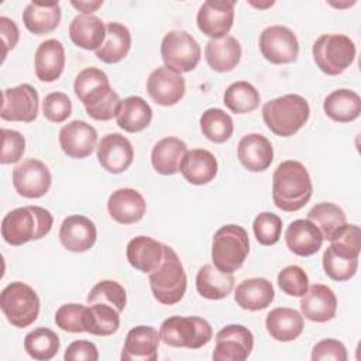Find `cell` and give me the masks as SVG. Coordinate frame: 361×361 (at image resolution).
Returning <instances> with one entry per match:
<instances>
[{
	"label": "cell",
	"mask_w": 361,
	"mask_h": 361,
	"mask_svg": "<svg viewBox=\"0 0 361 361\" xmlns=\"http://www.w3.org/2000/svg\"><path fill=\"white\" fill-rule=\"evenodd\" d=\"M204 58L213 71L230 72L241 59V45L233 35L210 39L204 47Z\"/></svg>",
	"instance_id": "cell-30"
},
{
	"label": "cell",
	"mask_w": 361,
	"mask_h": 361,
	"mask_svg": "<svg viewBox=\"0 0 361 361\" xmlns=\"http://www.w3.org/2000/svg\"><path fill=\"white\" fill-rule=\"evenodd\" d=\"M234 4L228 0L204 1L196 16L199 30L212 39L226 37L233 27Z\"/></svg>",
	"instance_id": "cell-15"
},
{
	"label": "cell",
	"mask_w": 361,
	"mask_h": 361,
	"mask_svg": "<svg viewBox=\"0 0 361 361\" xmlns=\"http://www.w3.org/2000/svg\"><path fill=\"white\" fill-rule=\"evenodd\" d=\"M126 255L133 268L149 274L162 262L164 244L147 235H137L128 241Z\"/></svg>",
	"instance_id": "cell-25"
},
{
	"label": "cell",
	"mask_w": 361,
	"mask_h": 361,
	"mask_svg": "<svg viewBox=\"0 0 361 361\" xmlns=\"http://www.w3.org/2000/svg\"><path fill=\"white\" fill-rule=\"evenodd\" d=\"M199 124L203 135L214 144L226 142L234 131L231 116L221 109H207L203 111Z\"/></svg>",
	"instance_id": "cell-42"
},
{
	"label": "cell",
	"mask_w": 361,
	"mask_h": 361,
	"mask_svg": "<svg viewBox=\"0 0 361 361\" xmlns=\"http://www.w3.org/2000/svg\"><path fill=\"white\" fill-rule=\"evenodd\" d=\"M317 68L330 76L343 73L355 59V45L344 34H323L312 47Z\"/></svg>",
	"instance_id": "cell-8"
},
{
	"label": "cell",
	"mask_w": 361,
	"mask_h": 361,
	"mask_svg": "<svg viewBox=\"0 0 361 361\" xmlns=\"http://www.w3.org/2000/svg\"><path fill=\"white\" fill-rule=\"evenodd\" d=\"M323 110L327 117L337 123H350L361 113V99L350 89H337L326 96Z\"/></svg>",
	"instance_id": "cell-35"
},
{
	"label": "cell",
	"mask_w": 361,
	"mask_h": 361,
	"mask_svg": "<svg viewBox=\"0 0 361 361\" xmlns=\"http://www.w3.org/2000/svg\"><path fill=\"white\" fill-rule=\"evenodd\" d=\"M275 298L272 283L265 278H250L244 279L237 285L234 300L235 303L250 312L267 309Z\"/></svg>",
	"instance_id": "cell-28"
},
{
	"label": "cell",
	"mask_w": 361,
	"mask_h": 361,
	"mask_svg": "<svg viewBox=\"0 0 361 361\" xmlns=\"http://www.w3.org/2000/svg\"><path fill=\"white\" fill-rule=\"evenodd\" d=\"M252 231L261 245H274L281 238L282 220L275 213L262 212L254 219Z\"/></svg>",
	"instance_id": "cell-45"
},
{
	"label": "cell",
	"mask_w": 361,
	"mask_h": 361,
	"mask_svg": "<svg viewBox=\"0 0 361 361\" xmlns=\"http://www.w3.org/2000/svg\"><path fill=\"white\" fill-rule=\"evenodd\" d=\"M179 171L189 183L206 185L217 175V159L210 151L195 148L185 154Z\"/></svg>",
	"instance_id": "cell-27"
},
{
	"label": "cell",
	"mask_w": 361,
	"mask_h": 361,
	"mask_svg": "<svg viewBox=\"0 0 361 361\" xmlns=\"http://www.w3.org/2000/svg\"><path fill=\"white\" fill-rule=\"evenodd\" d=\"M73 90L90 118L107 121L117 116L121 100L102 69L90 66L80 71L75 79Z\"/></svg>",
	"instance_id": "cell-1"
},
{
	"label": "cell",
	"mask_w": 361,
	"mask_h": 361,
	"mask_svg": "<svg viewBox=\"0 0 361 361\" xmlns=\"http://www.w3.org/2000/svg\"><path fill=\"white\" fill-rule=\"evenodd\" d=\"M154 298L162 305L180 302L186 292V274L173 248L164 244V258L161 265L148 274Z\"/></svg>",
	"instance_id": "cell-5"
},
{
	"label": "cell",
	"mask_w": 361,
	"mask_h": 361,
	"mask_svg": "<svg viewBox=\"0 0 361 361\" xmlns=\"http://www.w3.org/2000/svg\"><path fill=\"white\" fill-rule=\"evenodd\" d=\"M97 238L94 223L86 216L72 214L63 219L59 227L61 244L72 252H85L90 250Z\"/></svg>",
	"instance_id": "cell-19"
},
{
	"label": "cell",
	"mask_w": 361,
	"mask_h": 361,
	"mask_svg": "<svg viewBox=\"0 0 361 361\" xmlns=\"http://www.w3.org/2000/svg\"><path fill=\"white\" fill-rule=\"evenodd\" d=\"M302 314L316 323H326L334 319L337 312V298L334 292L322 283H314L307 288L300 299Z\"/></svg>",
	"instance_id": "cell-22"
},
{
	"label": "cell",
	"mask_w": 361,
	"mask_h": 361,
	"mask_svg": "<svg viewBox=\"0 0 361 361\" xmlns=\"http://www.w3.org/2000/svg\"><path fill=\"white\" fill-rule=\"evenodd\" d=\"M71 4L78 8L79 11H82L86 16H92L93 11H96L99 7H102L103 1L97 0V1H71Z\"/></svg>",
	"instance_id": "cell-54"
},
{
	"label": "cell",
	"mask_w": 361,
	"mask_h": 361,
	"mask_svg": "<svg viewBox=\"0 0 361 361\" xmlns=\"http://www.w3.org/2000/svg\"><path fill=\"white\" fill-rule=\"evenodd\" d=\"M323 269L326 275L337 282L351 279L358 268V257H351L334 250L331 245L323 252Z\"/></svg>",
	"instance_id": "cell-43"
},
{
	"label": "cell",
	"mask_w": 361,
	"mask_h": 361,
	"mask_svg": "<svg viewBox=\"0 0 361 361\" xmlns=\"http://www.w3.org/2000/svg\"><path fill=\"white\" fill-rule=\"evenodd\" d=\"M313 185L306 166L295 159L283 161L272 175V199L283 212L300 210L312 197Z\"/></svg>",
	"instance_id": "cell-2"
},
{
	"label": "cell",
	"mask_w": 361,
	"mask_h": 361,
	"mask_svg": "<svg viewBox=\"0 0 361 361\" xmlns=\"http://www.w3.org/2000/svg\"><path fill=\"white\" fill-rule=\"evenodd\" d=\"M323 240L320 230L309 219L293 220L285 231V243L288 248L299 257H310L316 254L322 248Z\"/></svg>",
	"instance_id": "cell-24"
},
{
	"label": "cell",
	"mask_w": 361,
	"mask_h": 361,
	"mask_svg": "<svg viewBox=\"0 0 361 361\" xmlns=\"http://www.w3.org/2000/svg\"><path fill=\"white\" fill-rule=\"evenodd\" d=\"M310 107L300 94H285L262 106V118L267 127L279 137L296 134L309 120Z\"/></svg>",
	"instance_id": "cell-4"
},
{
	"label": "cell",
	"mask_w": 361,
	"mask_h": 361,
	"mask_svg": "<svg viewBox=\"0 0 361 361\" xmlns=\"http://www.w3.org/2000/svg\"><path fill=\"white\" fill-rule=\"evenodd\" d=\"M200 45L183 30H173L165 34L161 42V56L166 68L188 73L193 71L200 61Z\"/></svg>",
	"instance_id": "cell-10"
},
{
	"label": "cell",
	"mask_w": 361,
	"mask_h": 361,
	"mask_svg": "<svg viewBox=\"0 0 361 361\" xmlns=\"http://www.w3.org/2000/svg\"><path fill=\"white\" fill-rule=\"evenodd\" d=\"M251 6L257 7V8H267V7H271L274 6V1H267V3H255V1H250Z\"/></svg>",
	"instance_id": "cell-55"
},
{
	"label": "cell",
	"mask_w": 361,
	"mask_h": 361,
	"mask_svg": "<svg viewBox=\"0 0 361 361\" xmlns=\"http://www.w3.org/2000/svg\"><path fill=\"white\" fill-rule=\"evenodd\" d=\"M59 21L61 6L58 1H31L23 11V23L25 28L35 35H44L54 31L59 25Z\"/></svg>",
	"instance_id": "cell-33"
},
{
	"label": "cell",
	"mask_w": 361,
	"mask_h": 361,
	"mask_svg": "<svg viewBox=\"0 0 361 361\" xmlns=\"http://www.w3.org/2000/svg\"><path fill=\"white\" fill-rule=\"evenodd\" d=\"M63 358L66 361H97L99 351L92 341L76 340L66 347Z\"/></svg>",
	"instance_id": "cell-52"
},
{
	"label": "cell",
	"mask_w": 361,
	"mask_h": 361,
	"mask_svg": "<svg viewBox=\"0 0 361 361\" xmlns=\"http://www.w3.org/2000/svg\"><path fill=\"white\" fill-rule=\"evenodd\" d=\"M258 45L262 56L275 65L292 63L299 55V41L285 25L267 27L259 35Z\"/></svg>",
	"instance_id": "cell-11"
},
{
	"label": "cell",
	"mask_w": 361,
	"mask_h": 361,
	"mask_svg": "<svg viewBox=\"0 0 361 361\" xmlns=\"http://www.w3.org/2000/svg\"><path fill=\"white\" fill-rule=\"evenodd\" d=\"M54 224L49 210L41 206H24L8 212L1 220V237L10 245H23L45 237Z\"/></svg>",
	"instance_id": "cell-3"
},
{
	"label": "cell",
	"mask_w": 361,
	"mask_h": 361,
	"mask_svg": "<svg viewBox=\"0 0 361 361\" xmlns=\"http://www.w3.org/2000/svg\"><path fill=\"white\" fill-rule=\"evenodd\" d=\"M159 331L151 326L133 327L124 341L123 361H155L158 358Z\"/></svg>",
	"instance_id": "cell-20"
},
{
	"label": "cell",
	"mask_w": 361,
	"mask_h": 361,
	"mask_svg": "<svg viewBox=\"0 0 361 361\" xmlns=\"http://www.w3.org/2000/svg\"><path fill=\"white\" fill-rule=\"evenodd\" d=\"M59 145L69 158L83 159L97 147V131L83 120H72L61 128Z\"/></svg>",
	"instance_id": "cell-17"
},
{
	"label": "cell",
	"mask_w": 361,
	"mask_h": 361,
	"mask_svg": "<svg viewBox=\"0 0 361 361\" xmlns=\"http://www.w3.org/2000/svg\"><path fill=\"white\" fill-rule=\"evenodd\" d=\"M35 75L41 82H55L65 68V48L58 39L42 41L34 58Z\"/></svg>",
	"instance_id": "cell-26"
},
{
	"label": "cell",
	"mask_w": 361,
	"mask_h": 361,
	"mask_svg": "<svg viewBox=\"0 0 361 361\" xmlns=\"http://www.w3.org/2000/svg\"><path fill=\"white\" fill-rule=\"evenodd\" d=\"M25 151V138L16 130L1 128V164H16Z\"/></svg>",
	"instance_id": "cell-50"
},
{
	"label": "cell",
	"mask_w": 361,
	"mask_h": 361,
	"mask_svg": "<svg viewBox=\"0 0 361 361\" xmlns=\"http://www.w3.org/2000/svg\"><path fill=\"white\" fill-rule=\"evenodd\" d=\"M151 118V106L140 96H128L121 100L118 113L116 116V123L127 133H138L149 126Z\"/></svg>",
	"instance_id": "cell-36"
},
{
	"label": "cell",
	"mask_w": 361,
	"mask_h": 361,
	"mask_svg": "<svg viewBox=\"0 0 361 361\" xmlns=\"http://www.w3.org/2000/svg\"><path fill=\"white\" fill-rule=\"evenodd\" d=\"M89 305L106 303L113 306L118 313H121L127 303L126 289L116 281L104 279L97 282L89 292L86 298Z\"/></svg>",
	"instance_id": "cell-44"
},
{
	"label": "cell",
	"mask_w": 361,
	"mask_h": 361,
	"mask_svg": "<svg viewBox=\"0 0 361 361\" xmlns=\"http://www.w3.org/2000/svg\"><path fill=\"white\" fill-rule=\"evenodd\" d=\"M347 350L345 345L334 338H324L319 341L312 350V360L313 361H323V360H334V361H347Z\"/></svg>",
	"instance_id": "cell-51"
},
{
	"label": "cell",
	"mask_w": 361,
	"mask_h": 361,
	"mask_svg": "<svg viewBox=\"0 0 361 361\" xmlns=\"http://www.w3.org/2000/svg\"><path fill=\"white\" fill-rule=\"evenodd\" d=\"M278 285L283 293L302 298L309 288V278L299 265H288L279 271Z\"/></svg>",
	"instance_id": "cell-46"
},
{
	"label": "cell",
	"mask_w": 361,
	"mask_h": 361,
	"mask_svg": "<svg viewBox=\"0 0 361 361\" xmlns=\"http://www.w3.org/2000/svg\"><path fill=\"white\" fill-rule=\"evenodd\" d=\"M186 152L188 147L180 138L165 137L152 147L151 164L161 175H175L179 172Z\"/></svg>",
	"instance_id": "cell-32"
},
{
	"label": "cell",
	"mask_w": 361,
	"mask_h": 361,
	"mask_svg": "<svg viewBox=\"0 0 361 361\" xmlns=\"http://www.w3.org/2000/svg\"><path fill=\"white\" fill-rule=\"evenodd\" d=\"M330 245L351 257H358L361 251V231L355 224H344L330 240Z\"/></svg>",
	"instance_id": "cell-48"
},
{
	"label": "cell",
	"mask_w": 361,
	"mask_h": 361,
	"mask_svg": "<svg viewBox=\"0 0 361 361\" xmlns=\"http://www.w3.org/2000/svg\"><path fill=\"white\" fill-rule=\"evenodd\" d=\"M254 347V336L243 324H228L216 334L214 361H244Z\"/></svg>",
	"instance_id": "cell-14"
},
{
	"label": "cell",
	"mask_w": 361,
	"mask_h": 361,
	"mask_svg": "<svg viewBox=\"0 0 361 361\" xmlns=\"http://www.w3.org/2000/svg\"><path fill=\"white\" fill-rule=\"evenodd\" d=\"M186 83L180 73L159 66L154 69L147 79V92L159 106H173L185 96Z\"/></svg>",
	"instance_id": "cell-16"
},
{
	"label": "cell",
	"mask_w": 361,
	"mask_h": 361,
	"mask_svg": "<svg viewBox=\"0 0 361 361\" xmlns=\"http://www.w3.org/2000/svg\"><path fill=\"white\" fill-rule=\"evenodd\" d=\"M250 252V240L244 227L226 224L213 235L212 261L213 265L224 274H233L240 269Z\"/></svg>",
	"instance_id": "cell-6"
},
{
	"label": "cell",
	"mask_w": 361,
	"mask_h": 361,
	"mask_svg": "<svg viewBox=\"0 0 361 361\" xmlns=\"http://www.w3.org/2000/svg\"><path fill=\"white\" fill-rule=\"evenodd\" d=\"M237 157L247 171L262 172L268 169L274 161V148L267 137L252 133L240 140Z\"/></svg>",
	"instance_id": "cell-23"
},
{
	"label": "cell",
	"mask_w": 361,
	"mask_h": 361,
	"mask_svg": "<svg viewBox=\"0 0 361 361\" xmlns=\"http://www.w3.org/2000/svg\"><path fill=\"white\" fill-rule=\"evenodd\" d=\"M159 337L171 347L196 350L212 340L213 330L210 323L202 317L171 316L162 322Z\"/></svg>",
	"instance_id": "cell-7"
},
{
	"label": "cell",
	"mask_w": 361,
	"mask_h": 361,
	"mask_svg": "<svg viewBox=\"0 0 361 361\" xmlns=\"http://www.w3.org/2000/svg\"><path fill=\"white\" fill-rule=\"evenodd\" d=\"M307 219L317 226L324 240H330L344 224H347L344 210L330 202H322L313 206L307 213Z\"/></svg>",
	"instance_id": "cell-40"
},
{
	"label": "cell",
	"mask_w": 361,
	"mask_h": 361,
	"mask_svg": "<svg viewBox=\"0 0 361 361\" xmlns=\"http://www.w3.org/2000/svg\"><path fill=\"white\" fill-rule=\"evenodd\" d=\"M131 48V34L120 23L106 24V38L96 52V56L106 63H117L127 56Z\"/></svg>",
	"instance_id": "cell-37"
},
{
	"label": "cell",
	"mask_w": 361,
	"mask_h": 361,
	"mask_svg": "<svg viewBox=\"0 0 361 361\" xmlns=\"http://www.w3.org/2000/svg\"><path fill=\"white\" fill-rule=\"evenodd\" d=\"M86 309L87 306L79 303L62 305L55 313L56 326L68 333H83Z\"/></svg>",
	"instance_id": "cell-47"
},
{
	"label": "cell",
	"mask_w": 361,
	"mask_h": 361,
	"mask_svg": "<svg viewBox=\"0 0 361 361\" xmlns=\"http://www.w3.org/2000/svg\"><path fill=\"white\" fill-rule=\"evenodd\" d=\"M259 92L245 80L231 83L223 94V103L230 111L235 114H245L254 111L259 106Z\"/></svg>",
	"instance_id": "cell-39"
},
{
	"label": "cell",
	"mask_w": 361,
	"mask_h": 361,
	"mask_svg": "<svg viewBox=\"0 0 361 361\" xmlns=\"http://www.w3.org/2000/svg\"><path fill=\"white\" fill-rule=\"evenodd\" d=\"M13 186L16 192L27 199L44 196L52 183V175L48 166L35 158H28L20 162L13 169Z\"/></svg>",
	"instance_id": "cell-12"
},
{
	"label": "cell",
	"mask_w": 361,
	"mask_h": 361,
	"mask_svg": "<svg viewBox=\"0 0 361 361\" xmlns=\"http://www.w3.org/2000/svg\"><path fill=\"white\" fill-rule=\"evenodd\" d=\"M0 307L11 326L24 329L37 320L39 298L30 285L16 281L1 290Z\"/></svg>",
	"instance_id": "cell-9"
},
{
	"label": "cell",
	"mask_w": 361,
	"mask_h": 361,
	"mask_svg": "<svg viewBox=\"0 0 361 361\" xmlns=\"http://www.w3.org/2000/svg\"><path fill=\"white\" fill-rule=\"evenodd\" d=\"M268 334L276 341H293L298 338L305 327L303 316L290 307H275L265 319Z\"/></svg>",
	"instance_id": "cell-29"
},
{
	"label": "cell",
	"mask_w": 361,
	"mask_h": 361,
	"mask_svg": "<svg viewBox=\"0 0 361 361\" xmlns=\"http://www.w3.org/2000/svg\"><path fill=\"white\" fill-rule=\"evenodd\" d=\"M69 37L76 47L97 51L106 38V25L93 14H79L69 24Z\"/></svg>",
	"instance_id": "cell-31"
},
{
	"label": "cell",
	"mask_w": 361,
	"mask_h": 361,
	"mask_svg": "<svg viewBox=\"0 0 361 361\" xmlns=\"http://www.w3.org/2000/svg\"><path fill=\"white\" fill-rule=\"evenodd\" d=\"M234 288L233 274L220 272L214 265H203L196 275V289L204 299L219 300L227 298Z\"/></svg>",
	"instance_id": "cell-34"
},
{
	"label": "cell",
	"mask_w": 361,
	"mask_h": 361,
	"mask_svg": "<svg viewBox=\"0 0 361 361\" xmlns=\"http://www.w3.org/2000/svg\"><path fill=\"white\" fill-rule=\"evenodd\" d=\"M39 110V97L34 86L28 83L3 90L1 118L7 121L31 123L37 118Z\"/></svg>",
	"instance_id": "cell-13"
},
{
	"label": "cell",
	"mask_w": 361,
	"mask_h": 361,
	"mask_svg": "<svg viewBox=\"0 0 361 361\" xmlns=\"http://www.w3.org/2000/svg\"><path fill=\"white\" fill-rule=\"evenodd\" d=\"M120 327V313L110 305L93 303L85 314V331L93 336H111Z\"/></svg>",
	"instance_id": "cell-38"
},
{
	"label": "cell",
	"mask_w": 361,
	"mask_h": 361,
	"mask_svg": "<svg viewBox=\"0 0 361 361\" xmlns=\"http://www.w3.org/2000/svg\"><path fill=\"white\" fill-rule=\"evenodd\" d=\"M97 161L110 173H121L133 164L134 148L128 138L118 133L104 135L96 147Z\"/></svg>",
	"instance_id": "cell-18"
},
{
	"label": "cell",
	"mask_w": 361,
	"mask_h": 361,
	"mask_svg": "<svg viewBox=\"0 0 361 361\" xmlns=\"http://www.w3.org/2000/svg\"><path fill=\"white\" fill-rule=\"evenodd\" d=\"M107 210L113 220L120 224H134L140 221L147 210L142 195L131 188L114 190L107 200Z\"/></svg>",
	"instance_id": "cell-21"
},
{
	"label": "cell",
	"mask_w": 361,
	"mask_h": 361,
	"mask_svg": "<svg viewBox=\"0 0 361 361\" xmlns=\"http://www.w3.org/2000/svg\"><path fill=\"white\" fill-rule=\"evenodd\" d=\"M0 32H1L3 44H4V51H3V59H4L7 56V52L17 45L18 38H20V31H18L17 24L11 18L1 16L0 17Z\"/></svg>",
	"instance_id": "cell-53"
},
{
	"label": "cell",
	"mask_w": 361,
	"mask_h": 361,
	"mask_svg": "<svg viewBox=\"0 0 361 361\" xmlns=\"http://www.w3.org/2000/svg\"><path fill=\"white\" fill-rule=\"evenodd\" d=\"M59 345L58 334L48 327H38L24 338V350L31 358L38 361L54 358L59 351Z\"/></svg>",
	"instance_id": "cell-41"
},
{
	"label": "cell",
	"mask_w": 361,
	"mask_h": 361,
	"mask_svg": "<svg viewBox=\"0 0 361 361\" xmlns=\"http://www.w3.org/2000/svg\"><path fill=\"white\" fill-rule=\"evenodd\" d=\"M42 114L51 123H63L72 114V102L62 92H52L42 102Z\"/></svg>",
	"instance_id": "cell-49"
}]
</instances>
